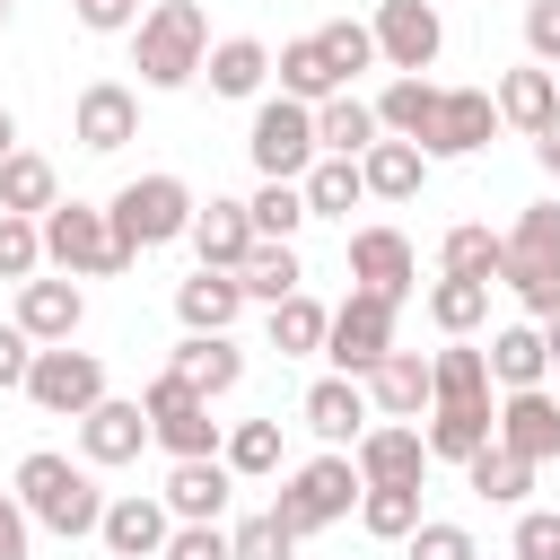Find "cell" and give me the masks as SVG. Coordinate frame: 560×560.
Instances as JSON below:
<instances>
[{
  "mask_svg": "<svg viewBox=\"0 0 560 560\" xmlns=\"http://www.w3.org/2000/svg\"><path fill=\"white\" fill-rule=\"evenodd\" d=\"M18 499H26V516L44 525V534H61V542H79V534H96L105 525V490H96V464L79 455H52V446H35V455H18Z\"/></svg>",
  "mask_w": 560,
  "mask_h": 560,
  "instance_id": "obj_1",
  "label": "cell"
},
{
  "mask_svg": "<svg viewBox=\"0 0 560 560\" xmlns=\"http://www.w3.org/2000/svg\"><path fill=\"white\" fill-rule=\"evenodd\" d=\"M201 61H210V18H201V0H158V9L131 26V70H140V88H184V79H201Z\"/></svg>",
  "mask_w": 560,
  "mask_h": 560,
  "instance_id": "obj_2",
  "label": "cell"
},
{
  "mask_svg": "<svg viewBox=\"0 0 560 560\" xmlns=\"http://www.w3.org/2000/svg\"><path fill=\"white\" fill-rule=\"evenodd\" d=\"M44 262H61L70 280H122L140 254L122 245L114 210H96V201H52V210H44Z\"/></svg>",
  "mask_w": 560,
  "mask_h": 560,
  "instance_id": "obj_3",
  "label": "cell"
},
{
  "mask_svg": "<svg viewBox=\"0 0 560 560\" xmlns=\"http://www.w3.org/2000/svg\"><path fill=\"white\" fill-rule=\"evenodd\" d=\"M499 280L516 289V306H525L534 324H542V315H560V201H525V210H516Z\"/></svg>",
  "mask_w": 560,
  "mask_h": 560,
  "instance_id": "obj_4",
  "label": "cell"
},
{
  "mask_svg": "<svg viewBox=\"0 0 560 560\" xmlns=\"http://www.w3.org/2000/svg\"><path fill=\"white\" fill-rule=\"evenodd\" d=\"M359 455H341V446H324L315 464H298L289 481H280V499H271V516L289 525V534H324V525H341L350 508H359Z\"/></svg>",
  "mask_w": 560,
  "mask_h": 560,
  "instance_id": "obj_5",
  "label": "cell"
},
{
  "mask_svg": "<svg viewBox=\"0 0 560 560\" xmlns=\"http://www.w3.org/2000/svg\"><path fill=\"white\" fill-rule=\"evenodd\" d=\"M105 210H114L122 245H131V254H149V245L192 236V210H201V201H192V184H184V175H131V184H122Z\"/></svg>",
  "mask_w": 560,
  "mask_h": 560,
  "instance_id": "obj_6",
  "label": "cell"
},
{
  "mask_svg": "<svg viewBox=\"0 0 560 560\" xmlns=\"http://www.w3.org/2000/svg\"><path fill=\"white\" fill-rule=\"evenodd\" d=\"M245 149H254V166H262V175L298 184V175L324 158V140H315V105H298V96H262V105H254Z\"/></svg>",
  "mask_w": 560,
  "mask_h": 560,
  "instance_id": "obj_7",
  "label": "cell"
},
{
  "mask_svg": "<svg viewBox=\"0 0 560 560\" xmlns=\"http://www.w3.org/2000/svg\"><path fill=\"white\" fill-rule=\"evenodd\" d=\"M26 402L52 411V420H79L105 402V359L96 350H70V341H44L35 368H26Z\"/></svg>",
  "mask_w": 560,
  "mask_h": 560,
  "instance_id": "obj_8",
  "label": "cell"
},
{
  "mask_svg": "<svg viewBox=\"0 0 560 560\" xmlns=\"http://www.w3.org/2000/svg\"><path fill=\"white\" fill-rule=\"evenodd\" d=\"M385 350H394V298H376V289H350V298L332 306L324 359H332L341 376H368V368H376Z\"/></svg>",
  "mask_w": 560,
  "mask_h": 560,
  "instance_id": "obj_9",
  "label": "cell"
},
{
  "mask_svg": "<svg viewBox=\"0 0 560 560\" xmlns=\"http://www.w3.org/2000/svg\"><path fill=\"white\" fill-rule=\"evenodd\" d=\"M140 402H149V429H158V446H166V455H219V446H228V429L210 420V394H192L175 368H166Z\"/></svg>",
  "mask_w": 560,
  "mask_h": 560,
  "instance_id": "obj_10",
  "label": "cell"
},
{
  "mask_svg": "<svg viewBox=\"0 0 560 560\" xmlns=\"http://www.w3.org/2000/svg\"><path fill=\"white\" fill-rule=\"evenodd\" d=\"M376 61L385 70H429L438 52H446V18H438V0H376Z\"/></svg>",
  "mask_w": 560,
  "mask_h": 560,
  "instance_id": "obj_11",
  "label": "cell"
},
{
  "mask_svg": "<svg viewBox=\"0 0 560 560\" xmlns=\"http://www.w3.org/2000/svg\"><path fill=\"white\" fill-rule=\"evenodd\" d=\"M490 131H499V96L490 88H438V114H429L420 149L429 158H472V149H490Z\"/></svg>",
  "mask_w": 560,
  "mask_h": 560,
  "instance_id": "obj_12",
  "label": "cell"
},
{
  "mask_svg": "<svg viewBox=\"0 0 560 560\" xmlns=\"http://www.w3.org/2000/svg\"><path fill=\"white\" fill-rule=\"evenodd\" d=\"M70 140L96 149V158H114L122 140H140V96H131L122 79H88L79 105H70Z\"/></svg>",
  "mask_w": 560,
  "mask_h": 560,
  "instance_id": "obj_13",
  "label": "cell"
},
{
  "mask_svg": "<svg viewBox=\"0 0 560 560\" xmlns=\"http://www.w3.org/2000/svg\"><path fill=\"white\" fill-rule=\"evenodd\" d=\"M228 490H236V464L228 455H175L158 499L175 508V525H219L228 516Z\"/></svg>",
  "mask_w": 560,
  "mask_h": 560,
  "instance_id": "obj_14",
  "label": "cell"
},
{
  "mask_svg": "<svg viewBox=\"0 0 560 560\" xmlns=\"http://www.w3.org/2000/svg\"><path fill=\"white\" fill-rule=\"evenodd\" d=\"M359 385H368L376 420H429V402H438V376H429V359H420V350H402V341H394V350H385V359H376Z\"/></svg>",
  "mask_w": 560,
  "mask_h": 560,
  "instance_id": "obj_15",
  "label": "cell"
},
{
  "mask_svg": "<svg viewBox=\"0 0 560 560\" xmlns=\"http://www.w3.org/2000/svg\"><path fill=\"white\" fill-rule=\"evenodd\" d=\"M149 438H158V429H149V402H122V394H105L96 411H79V455H88L96 472L131 464Z\"/></svg>",
  "mask_w": 560,
  "mask_h": 560,
  "instance_id": "obj_16",
  "label": "cell"
},
{
  "mask_svg": "<svg viewBox=\"0 0 560 560\" xmlns=\"http://www.w3.org/2000/svg\"><path fill=\"white\" fill-rule=\"evenodd\" d=\"M166 534H175V508H166V499H149V490H122V499H105V525H96V542H105L114 560H158V551H166Z\"/></svg>",
  "mask_w": 560,
  "mask_h": 560,
  "instance_id": "obj_17",
  "label": "cell"
},
{
  "mask_svg": "<svg viewBox=\"0 0 560 560\" xmlns=\"http://www.w3.org/2000/svg\"><path fill=\"white\" fill-rule=\"evenodd\" d=\"M350 280L402 306V298H411V280H420V254H411V236H402V228H359V236H350Z\"/></svg>",
  "mask_w": 560,
  "mask_h": 560,
  "instance_id": "obj_18",
  "label": "cell"
},
{
  "mask_svg": "<svg viewBox=\"0 0 560 560\" xmlns=\"http://www.w3.org/2000/svg\"><path fill=\"white\" fill-rule=\"evenodd\" d=\"M298 411H306V429H315L324 446H359V438H368V420H376L368 385H359V376H341V368H332V376H315Z\"/></svg>",
  "mask_w": 560,
  "mask_h": 560,
  "instance_id": "obj_19",
  "label": "cell"
},
{
  "mask_svg": "<svg viewBox=\"0 0 560 560\" xmlns=\"http://www.w3.org/2000/svg\"><path fill=\"white\" fill-rule=\"evenodd\" d=\"M429 464H472L490 438H499V402L481 394V402H429Z\"/></svg>",
  "mask_w": 560,
  "mask_h": 560,
  "instance_id": "obj_20",
  "label": "cell"
},
{
  "mask_svg": "<svg viewBox=\"0 0 560 560\" xmlns=\"http://www.w3.org/2000/svg\"><path fill=\"white\" fill-rule=\"evenodd\" d=\"M499 446L525 455V464H551V455H560V402H551L542 385H516V394L499 402Z\"/></svg>",
  "mask_w": 560,
  "mask_h": 560,
  "instance_id": "obj_21",
  "label": "cell"
},
{
  "mask_svg": "<svg viewBox=\"0 0 560 560\" xmlns=\"http://www.w3.org/2000/svg\"><path fill=\"white\" fill-rule=\"evenodd\" d=\"M350 455H359V481H429V438L411 420H376Z\"/></svg>",
  "mask_w": 560,
  "mask_h": 560,
  "instance_id": "obj_22",
  "label": "cell"
},
{
  "mask_svg": "<svg viewBox=\"0 0 560 560\" xmlns=\"http://www.w3.org/2000/svg\"><path fill=\"white\" fill-rule=\"evenodd\" d=\"M499 122H508V131H525V140H534V131H551V122H560V70H542V61L508 70V79H499Z\"/></svg>",
  "mask_w": 560,
  "mask_h": 560,
  "instance_id": "obj_23",
  "label": "cell"
},
{
  "mask_svg": "<svg viewBox=\"0 0 560 560\" xmlns=\"http://www.w3.org/2000/svg\"><path fill=\"white\" fill-rule=\"evenodd\" d=\"M175 315H184V332H228V324L245 315V280L201 262L192 280H175Z\"/></svg>",
  "mask_w": 560,
  "mask_h": 560,
  "instance_id": "obj_24",
  "label": "cell"
},
{
  "mask_svg": "<svg viewBox=\"0 0 560 560\" xmlns=\"http://www.w3.org/2000/svg\"><path fill=\"white\" fill-rule=\"evenodd\" d=\"M192 254H201L210 271H236V262L254 254V210H245V201H201V210H192Z\"/></svg>",
  "mask_w": 560,
  "mask_h": 560,
  "instance_id": "obj_25",
  "label": "cell"
},
{
  "mask_svg": "<svg viewBox=\"0 0 560 560\" xmlns=\"http://www.w3.org/2000/svg\"><path fill=\"white\" fill-rule=\"evenodd\" d=\"M175 376L192 385V394H236L245 385V350L228 341V332H184V350H175Z\"/></svg>",
  "mask_w": 560,
  "mask_h": 560,
  "instance_id": "obj_26",
  "label": "cell"
},
{
  "mask_svg": "<svg viewBox=\"0 0 560 560\" xmlns=\"http://www.w3.org/2000/svg\"><path fill=\"white\" fill-rule=\"evenodd\" d=\"M79 315H88L79 280H18V324H26L35 341H70Z\"/></svg>",
  "mask_w": 560,
  "mask_h": 560,
  "instance_id": "obj_27",
  "label": "cell"
},
{
  "mask_svg": "<svg viewBox=\"0 0 560 560\" xmlns=\"http://www.w3.org/2000/svg\"><path fill=\"white\" fill-rule=\"evenodd\" d=\"M201 70H210V96H262V79H271V44H262V35H219Z\"/></svg>",
  "mask_w": 560,
  "mask_h": 560,
  "instance_id": "obj_28",
  "label": "cell"
},
{
  "mask_svg": "<svg viewBox=\"0 0 560 560\" xmlns=\"http://www.w3.org/2000/svg\"><path fill=\"white\" fill-rule=\"evenodd\" d=\"M315 140H324L332 158H368V149L385 140V122H376V105H368V96H350V88H341V96H324V105H315Z\"/></svg>",
  "mask_w": 560,
  "mask_h": 560,
  "instance_id": "obj_29",
  "label": "cell"
},
{
  "mask_svg": "<svg viewBox=\"0 0 560 560\" xmlns=\"http://www.w3.org/2000/svg\"><path fill=\"white\" fill-rule=\"evenodd\" d=\"M359 175H368V201H411V192H420V175H429V149L385 131V140L359 158Z\"/></svg>",
  "mask_w": 560,
  "mask_h": 560,
  "instance_id": "obj_30",
  "label": "cell"
},
{
  "mask_svg": "<svg viewBox=\"0 0 560 560\" xmlns=\"http://www.w3.org/2000/svg\"><path fill=\"white\" fill-rule=\"evenodd\" d=\"M298 192H306V219H350L359 201H368V175H359V158H315L306 175H298Z\"/></svg>",
  "mask_w": 560,
  "mask_h": 560,
  "instance_id": "obj_31",
  "label": "cell"
},
{
  "mask_svg": "<svg viewBox=\"0 0 560 560\" xmlns=\"http://www.w3.org/2000/svg\"><path fill=\"white\" fill-rule=\"evenodd\" d=\"M236 280H245V298L280 306V298H298V289H306V262H298V245H289V236H254V254L236 262Z\"/></svg>",
  "mask_w": 560,
  "mask_h": 560,
  "instance_id": "obj_32",
  "label": "cell"
},
{
  "mask_svg": "<svg viewBox=\"0 0 560 560\" xmlns=\"http://www.w3.org/2000/svg\"><path fill=\"white\" fill-rule=\"evenodd\" d=\"M271 70H280V96H298V105H324V96H341V88H350V79L332 70V52H324L315 35L280 44V61H271Z\"/></svg>",
  "mask_w": 560,
  "mask_h": 560,
  "instance_id": "obj_33",
  "label": "cell"
},
{
  "mask_svg": "<svg viewBox=\"0 0 560 560\" xmlns=\"http://www.w3.org/2000/svg\"><path fill=\"white\" fill-rule=\"evenodd\" d=\"M551 376V350H542V324H499L490 332V385H542Z\"/></svg>",
  "mask_w": 560,
  "mask_h": 560,
  "instance_id": "obj_34",
  "label": "cell"
},
{
  "mask_svg": "<svg viewBox=\"0 0 560 560\" xmlns=\"http://www.w3.org/2000/svg\"><path fill=\"white\" fill-rule=\"evenodd\" d=\"M61 201V175H52V158H35V149H9L0 158V210H26V219H44Z\"/></svg>",
  "mask_w": 560,
  "mask_h": 560,
  "instance_id": "obj_35",
  "label": "cell"
},
{
  "mask_svg": "<svg viewBox=\"0 0 560 560\" xmlns=\"http://www.w3.org/2000/svg\"><path fill=\"white\" fill-rule=\"evenodd\" d=\"M499 262H508V236H490L481 219L438 236V271H455V280H499Z\"/></svg>",
  "mask_w": 560,
  "mask_h": 560,
  "instance_id": "obj_36",
  "label": "cell"
},
{
  "mask_svg": "<svg viewBox=\"0 0 560 560\" xmlns=\"http://www.w3.org/2000/svg\"><path fill=\"white\" fill-rule=\"evenodd\" d=\"M359 525H368L376 542H411V525H420V481H368V490H359Z\"/></svg>",
  "mask_w": 560,
  "mask_h": 560,
  "instance_id": "obj_37",
  "label": "cell"
},
{
  "mask_svg": "<svg viewBox=\"0 0 560 560\" xmlns=\"http://www.w3.org/2000/svg\"><path fill=\"white\" fill-rule=\"evenodd\" d=\"M481 315H490V280H455V271H438V289H429V324H438L446 341H464V332H481Z\"/></svg>",
  "mask_w": 560,
  "mask_h": 560,
  "instance_id": "obj_38",
  "label": "cell"
},
{
  "mask_svg": "<svg viewBox=\"0 0 560 560\" xmlns=\"http://www.w3.org/2000/svg\"><path fill=\"white\" fill-rule=\"evenodd\" d=\"M464 481H472V499H490V508H516V499L534 490V464H525V455H508V446L490 438V446L464 464Z\"/></svg>",
  "mask_w": 560,
  "mask_h": 560,
  "instance_id": "obj_39",
  "label": "cell"
},
{
  "mask_svg": "<svg viewBox=\"0 0 560 560\" xmlns=\"http://www.w3.org/2000/svg\"><path fill=\"white\" fill-rule=\"evenodd\" d=\"M324 332H332V306H315L306 289L271 306V350H280V359H306V350H324Z\"/></svg>",
  "mask_w": 560,
  "mask_h": 560,
  "instance_id": "obj_40",
  "label": "cell"
},
{
  "mask_svg": "<svg viewBox=\"0 0 560 560\" xmlns=\"http://www.w3.org/2000/svg\"><path fill=\"white\" fill-rule=\"evenodd\" d=\"M429 376H438V402H481L490 394V350L446 341V350H429Z\"/></svg>",
  "mask_w": 560,
  "mask_h": 560,
  "instance_id": "obj_41",
  "label": "cell"
},
{
  "mask_svg": "<svg viewBox=\"0 0 560 560\" xmlns=\"http://www.w3.org/2000/svg\"><path fill=\"white\" fill-rule=\"evenodd\" d=\"M429 114H438V88H429L420 70H402V79L376 96V122H385L394 140H420V131H429Z\"/></svg>",
  "mask_w": 560,
  "mask_h": 560,
  "instance_id": "obj_42",
  "label": "cell"
},
{
  "mask_svg": "<svg viewBox=\"0 0 560 560\" xmlns=\"http://www.w3.org/2000/svg\"><path fill=\"white\" fill-rule=\"evenodd\" d=\"M219 455L236 464V481H262V472H280V420H236Z\"/></svg>",
  "mask_w": 560,
  "mask_h": 560,
  "instance_id": "obj_43",
  "label": "cell"
},
{
  "mask_svg": "<svg viewBox=\"0 0 560 560\" xmlns=\"http://www.w3.org/2000/svg\"><path fill=\"white\" fill-rule=\"evenodd\" d=\"M44 271V219L0 210V280H35Z\"/></svg>",
  "mask_w": 560,
  "mask_h": 560,
  "instance_id": "obj_44",
  "label": "cell"
},
{
  "mask_svg": "<svg viewBox=\"0 0 560 560\" xmlns=\"http://www.w3.org/2000/svg\"><path fill=\"white\" fill-rule=\"evenodd\" d=\"M315 44L332 52V70H341V79L376 70V26H368V18H332V26H315Z\"/></svg>",
  "mask_w": 560,
  "mask_h": 560,
  "instance_id": "obj_45",
  "label": "cell"
},
{
  "mask_svg": "<svg viewBox=\"0 0 560 560\" xmlns=\"http://www.w3.org/2000/svg\"><path fill=\"white\" fill-rule=\"evenodd\" d=\"M245 210H254V236H298V228H306V192L280 184V175H262V192H254Z\"/></svg>",
  "mask_w": 560,
  "mask_h": 560,
  "instance_id": "obj_46",
  "label": "cell"
},
{
  "mask_svg": "<svg viewBox=\"0 0 560 560\" xmlns=\"http://www.w3.org/2000/svg\"><path fill=\"white\" fill-rule=\"evenodd\" d=\"M228 542H236V560H289V551H298V534H289L271 508H262V516H245Z\"/></svg>",
  "mask_w": 560,
  "mask_h": 560,
  "instance_id": "obj_47",
  "label": "cell"
},
{
  "mask_svg": "<svg viewBox=\"0 0 560 560\" xmlns=\"http://www.w3.org/2000/svg\"><path fill=\"white\" fill-rule=\"evenodd\" d=\"M411 560H481V551H472V534H464V525L420 516V525H411Z\"/></svg>",
  "mask_w": 560,
  "mask_h": 560,
  "instance_id": "obj_48",
  "label": "cell"
},
{
  "mask_svg": "<svg viewBox=\"0 0 560 560\" xmlns=\"http://www.w3.org/2000/svg\"><path fill=\"white\" fill-rule=\"evenodd\" d=\"M508 551H516V560H560V508H525Z\"/></svg>",
  "mask_w": 560,
  "mask_h": 560,
  "instance_id": "obj_49",
  "label": "cell"
},
{
  "mask_svg": "<svg viewBox=\"0 0 560 560\" xmlns=\"http://www.w3.org/2000/svg\"><path fill=\"white\" fill-rule=\"evenodd\" d=\"M158 560H236V542H228V534H219V525H175V534H166V551H158Z\"/></svg>",
  "mask_w": 560,
  "mask_h": 560,
  "instance_id": "obj_50",
  "label": "cell"
},
{
  "mask_svg": "<svg viewBox=\"0 0 560 560\" xmlns=\"http://www.w3.org/2000/svg\"><path fill=\"white\" fill-rule=\"evenodd\" d=\"M35 332L26 324H0V394H26V368H35Z\"/></svg>",
  "mask_w": 560,
  "mask_h": 560,
  "instance_id": "obj_51",
  "label": "cell"
},
{
  "mask_svg": "<svg viewBox=\"0 0 560 560\" xmlns=\"http://www.w3.org/2000/svg\"><path fill=\"white\" fill-rule=\"evenodd\" d=\"M525 52L542 70H560V0H525Z\"/></svg>",
  "mask_w": 560,
  "mask_h": 560,
  "instance_id": "obj_52",
  "label": "cell"
},
{
  "mask_svg": "<svg viewBox=\"0 0 560 560\" xmlns=\"http://www.w3.org/2000/svg\"><path fill=\"white\" fill-rule=\"evenodd\" d=\"M70 9H79V26H88V35H122V26H140V18H149L140 0H70Z\"/></svg>",
  "mask_w": 560,
  "mask_h": 560,
  "instance_id": "obj_53",
  "label": "cell"
},
{
  "mask_svg": "<svg viewBox=\"0 0 560 560\" xmlns=\"http://www.w3.org/2000/svg\"><path fill=\"white\" fill-rule=\"evenodd\" d=\"M26 551H35V516L18 490H0V560H26Z\"/></svg>",
  "mask_w": 560,
  "mask_h": 560,
  "instance_id": "obj_54",
  "label": "cell"
},
{
  "mask_svg": "<svg viewBox=\"0 0 560 560\" xmlns=\"http://www.w3.org/2000/svg\"><path fill=\"white\" fill-rule=\"evenodd\" d=\"M534 158H542V175L560 184V122H551V131H534Z\"/></svg>",
  "mask_w": 560,
  "mask_h": 560,
  "instance_id": "obj_55",
  "label": "cell"
},
{
  "mask_svg": "<svg viewBox=\"0 0 560 560\" xmlns=\"http://www.w3.org/2000/svg\"><path fill=\"white\" fill-rule=\"evenodd\" d=\"M9 149H18V114L0 105V158H9Z\"/></svg>",
  "mask_w": 560,
  "mask_h": 560,
  "instance_id": "obj_56",
  "label": "cell"
},
{
  "mask_svg": "<svg viewBox=\"0 0 560 560\" xmlns=\"http://www.w3.org/2000/svg\"><path fill=\"white\" fill-rule=\"evenodd\" d=\"M542 350H551V368H560V315H542Z\"/></svg>",
  "mask_w": 560,
  "mask_h": 560,
  "instance_id": "obj_57",
  "label": "cell"
},
{
  "mask_svg": "<svg viewBox=\"0 0 560 560\" xmlns=\"http://www.w3.org/2000/svg\"><path fill=\"white\" fill-rule=\"evenodd\" d=\"M0 26H9V0H0Z\"/></svg>",
  "mask_w": 560,
  "mask_h": 560,
  "instance_id": "obj_58",
  "label": "cell"
}]
</instances>
